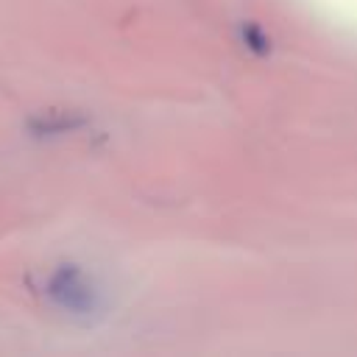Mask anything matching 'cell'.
<instances>
[{
  "label": "cell",
  "mask_w": 357,
  "mask_h": 357,
  "mask_svg": "<svg viewBox=\"0 0 357 357\" xmlns=\"http://www.w3.org/2000/svg\"><path fill=\"white\" fill-rule=\"evenodd\" d=\"M47 296L67 315L86 318L100 310V293L78 265H59L47 279Z\"/></svg>",
  "instance_id": "6da1fadb"
},
{
  "label": "cell",
  "mask_w": 357,
  "mask_h": 357,
  "mask_svg": "<svg viewBox=\"0 0 357 357\" xmlns=\"http://www.w3.org/2000/svg\"><path fill=\"white\" fill-rule=\"evenodd\" d=\"M81 120L78 117H53V114H47V117H36V120H31V128L36 131V134H53V131H67V128H75Z\"/></svg>",
  "instance_id": "7a4b0ae2"
}]
</instances>
